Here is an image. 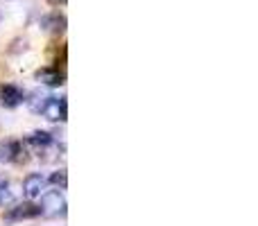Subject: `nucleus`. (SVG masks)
I'll use <instances>...</instances> for the list:
<instances>
[{"label":"nucleus","instance_id":"f257e3e1","mask_svg":"<svg viewBox=\"0 0 258 226\" xmlns=\"http://www.w3.org/2000/svg\"><path fill=\"white\" fill-rule=\"evenodd\" d=\"M41 215L43 217H63L66 215V199L59 190H48L41 195Z\"/></svg>","mask_w":258,"mask_h":226},{"label":"nucleus","instance_id":"f03ea898","mask_svg":"<svg viewBox=\"0 0 258 226\" xmlns=\"http://www.w3.org/2000/svg\"><path fill=\"white\" fill-rule=\"evenodd\" d=\"M30 161V156H27L25 147H23L21 140H12V138H7V140H0V163H27Z\"/></svg>","mask_w":258,"mask_h":226},{"label":"nucleus","instance_id":"7ed1b4c3","mask_svg":"<svg viewBox=\"0 0 258 226\" xmlns=\"http://www.w3.org/2000/svg\"><path fill=\"white\" fill-rule=\"evenodd\" d=\"M39 113L43 115L48 122H66V118H68L66 98H45Z\"/></svg>","mask_w":258,"mask_h":226},{"label":"nucleus","instance_id":"20e7f679","mask_svg":"<svg viewBox=\"0 0 258 226\" xmlns=\"http://www.w3.org/2000/svg\"><path fill=\"white\" fill-rule=\"evenodd\" d=\"M25 102V91L16 84H0V107L16 109Z\"/></svg>","mask_w":258,"mask_h":226},{"label":"nucleus","instance_id":"39448f33","mask_svg":"<svg viewBox=\"0 0 258 226\" xmlns=\"http://www.w3.org/2000/svg\"><path fill=\"white\" fill-rule=\"evenodd\" d=\"M41 215V208L34 204H16L14 208H9L7 213H5V219L7 222H21V219H34Z\"/></svg>","mask_w":258,"mask_h":226},{"label":"nucleus","instance_id":"423d86ee","mask_svg":"<svg viewBox=\"0 0 258 226\" xmlns=\"http://www.w3.org/2000/svg\"><path fill=\"white\" fill-rule=\"evenodd\" d=\"M36 80L43 86L57 89V86H63L66 75H63V70H59L57 66H45V68H41V70H36Z\"/></svg>","mask_w":258,"mask_h":226},{"label":"nucleus","instance_id":"0eeeda50","mask_svg":"<svg viewBox=\"0 0 258 226\" xmlns=\"http://www.w3.org/2000/svg\"><path fill=\"white\" fill-rule=\"evenodd\" d=\"M45 177H41V174H27L25 179H23V195L27 197V199H36V197L43 195L45 190Z\"/></svg>","mask_w":258,"mask_h":226},{"label":"nucleus","instance_id":"6e6552de","mask_svg":"<svg viewBox=\"0 0 258 226\" xmlns=\"http://www.w3.org/2000/svg\"><path fill=\"white\" fill-rule=\"evenodd\" d=\"M41 30L48 32V34H52V36L63 34V32H66V16L59 14V12L48 14V16L41 18Z\"/></svg>","mask_w":258,"mask_h":226},{"label":"nucleus","instance_id":"1a4fd4ad","mask_svg":"<svg viewBox=\"0 0 258 226\" xmlns=\"http://www.w3.org/2000/svg\"><path fill=\"white\" fill-rule=\"evenodd\" d=\"M52 142H54V138H52V133H48V131H34L25 138V145L32 147V149H36V152L48 149Z\"/></svg>","mask_w":258,"mask_h":226},{"label":"nucleus","instance_id":"9d476101","mask_svg":"<svg viewBox=\"0 0 258 226\" xmlns=\"http://www.w3.org/2000/svg\"><path fill=\"white\" fill-rule=\"evenodd\" d=\"M50 183H52V186H59L61 190H66V170H59V172H54L52 177H50Z\"/></svg>","mask_w":258,"mask_h":226},{"label":"nucleus","instance_id":"9b49d317","mask_svg":"<svg viewBox=\"0 0 258 226\" xmlns=\"http://www.w3.org/2000/svg\"><path fill=\"white\" fill-rule=\"evenodd\" d=\"M5 195H7V181H0V204L5 201Z\"/></svg>","mask_w":258,"mask_h":226},{"label":"nucleus","instance_id":"f8f14e48","mask_svg":"<svg viewBox=\"0 0 258 226\" xmlns=\"http://www.w3.org/2000/svg\"><path fill=\"white\" fill-rule=\"evenodd\" d=\"M48 3L52 5V7H59V5H63V3H66V0H48Z\"/></svg>","mask_w":258,"mask_h":226}]
</instances>
